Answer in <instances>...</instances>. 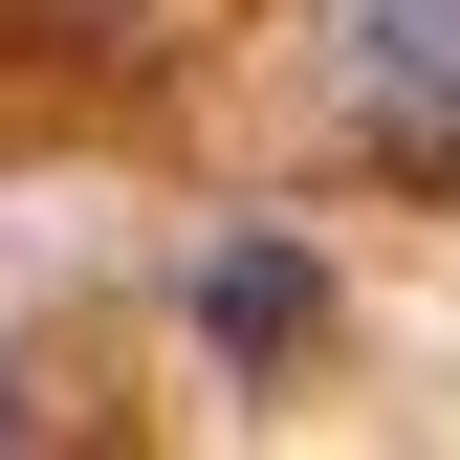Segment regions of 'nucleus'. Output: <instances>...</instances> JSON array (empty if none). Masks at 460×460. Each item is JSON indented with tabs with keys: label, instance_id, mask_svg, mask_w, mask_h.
I'll list each match as a JSON object with an SVG mask.
<instances>
[{
	"label": "nucleus",
	"instance_id": "f03ea898",
	"mask_svg": "<svg viewBox=\"0 0 460 460\" xmlns=\"http://www.w3.org/2000/svg\"><path fill=\"white\" fill-rule=\"evenodd\" d=\"M198 329H219V351H307V263H285V242L198 263Z\"/></svg>",
	"mask_w": 460,
	"mask_h": 460
},
{
	"label": "nucleus",
	"instance_id": "f257e3e1",
	"mask_svg": "<svg viewBox=\"0 0 460 460\" xmlns=\"http://www.w3.org/2000/svg\"><path fill=\"white\" fill-rule=\"evenodd\" d=\"M351 88L438 154V132H460V0H351Z\"/></svg>",
	"mask_w": 460,
	"mask_h": 460
}]
</instances>
